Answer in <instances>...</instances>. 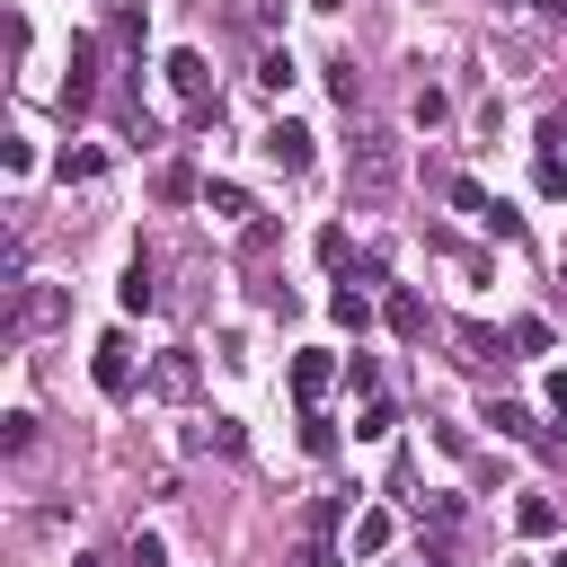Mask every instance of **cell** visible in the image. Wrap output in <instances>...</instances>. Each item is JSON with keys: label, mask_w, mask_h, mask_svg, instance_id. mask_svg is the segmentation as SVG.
<instances>
[{"label": "cell", "mask_w": 567, "mask_h": 567, "mask_svg": "<svg viewBox=\"0 0 567 567\" xmlns=\"http://www.w3.org/2000/svg\"><path fill=\"white\" fill-rule=\"evenodd\" d=\"M390 186H399V142L390 133H354V195L381 204Z\"/></svg>", "instance_id": "obj_1"}, {"label": "cell", "mask_w": 567, "mask_h": 567, "mask_svg": "<svg viewBox=\"0 0 567 567\" xmlns=\"http://www.w3.org/2000/svg\"><path fill=\"white\" fill-rule=\"evenodd\" d=\"M159 71H168V89H177V97H186L195 115H213V71H204V53H195V44H177V53L159 62Z\"/></svg>", "instance_id": "obj_2"}, {"label": "cell", "mask_w": 567, "mask_h": 567, "mask_svg": "<svg viewBox=\"0 0 567 567\" xmlns=\"http://www.w3.org/2000/svg\"><path fill=\"white\" fill-rule=\"evenodd\" d=\"M257 151H266V159H275L284 177H301V168H310V124H292V115H275V124L257 133Z\"/></svg>", "instance_id": "obj_3"}, {"label": "cell", "mask_w": 567, "mask_h": 567, "mask_svg": "<svg viewBox=\"0 0 567 567\" xmlns=\"http://www.w3.org/2000/svg\"><path fill=\"white\" fill-rule=\"evenodd\" d=\"M89 372H97V390H106V399H133V346H124V337H97Z\"/></svg>", "instance_id": "obj_4"}, {"label": "cell", "mask_w": 567, "mask_h": 567, "mask_svg": "<svg viewBox=\"0 0 567 567\" xmlns=\"http://www.w3.org/2000/svg\"><path fill=\"white\" fill-rule=\"evenodd\" d=\"M328 381H337V363H328L319 346H301V354H292V399H301V408H319V399H328Z\"/></svg>", "instance_id": "obj_5"}, {"label": "cell", "mask_w": 567, "mask_h": 567, "mask_svg": "<svg viewBox=\"0 0 567 567\" xmlns=\"http://www.w3.org/2000/svg\"><path fill=\"white\" fill-rule=\"evenodd\" d=\"M186 452H221L230 461V452H248V434H239V416H195L186 425Z\"/></svg>", "instance_id": "obj_6"}, {"label": "cell", "mask_w": 567, "mask_h": 567, "mask_svg": "<svg viewBox=\"0 0 567 567\" xmlns=\"http://www.w3.org/2000/svg\"><path fill=\"white\" fill-rule=\"evenodd\" d=\"M487 425H496L505 443H549V425H540L532 408H514V399H496V408H487Z\"/></svg>", "instance_id": "obj_7"}, {"label": "cell", "mask_w": 567, "mask_h": 567, "mask_svg": "<svg viewBox=\"0 0 567 567\" xmlns=\"http://www.w3.org/2000/svg\"><path fill=\"white\" fill-rule=\"evenodd\" d=\"M151 390H159V399H195V354H186V346H177V354H159Z\"/></svg>", "instance_id": "obj_8"}, {"label": "cell", "mask_w": 567, "mask_h": 567, "mask_svg": "<svg viewBox=\"0 0 567 567\" xmlns=\"http://www.w3.org/2000/svg\"><path fill=\"white\" fill-rule=\"evenodd\" d=\"M452 213H470V221L487 230V221H496V195H487L478 177H452Z\"/></svg>", "instance_id": "obj_9"}, {"label": "cell", "mask_w": 567, "mask_h": 567, "mask_svg": "<svg viewBox=\"0 0 567 567\" xmlns=\"http://www.w3.org/2000/svg\"><path fill=\"white\" fill-rule=\"evenodd\" d=\"M53 319H62V292H53V284L18 292V328H53Z\"/></svg>", "instance_id": "obj_10"}, {"label": "cell", "mask_w": 567, "mask_h": 567, "mask_svg": "<svg viewBox=\"0 0 567 567\" xmlns=\"http://www.w3.org/2000/svg\"><path fill=\"white\" fill-rule=\"evenodd\" d=\"M328 310H337V328H354V337L372 328V301H363V284H337V292H328Z\"/></svg>", "instance_id": "obj_11"}, {"label": "cell", "mask_w": 567, "mask_h": 567, "mask_svg": "<svg viewBox=\"0 0 567 567\" xmlns=\"http://www.w3.org/2000/svg\"><path fill=\"white\" fill-rule=\"evenodd\" d=\"M204 204H213L221 221H248V213H257V204H248V186H230V177H213V186H204Z\"/></svg>", "instance_id": "obj_12"}, {"label": "cell", "mask_w": 567, "mask_h": 567, "mask_svg": "<svg viewBox=\"0 0 567 567\" xmlns=\"http://www.w3.org/2000/svg\"><path fill=\"white\" fill-rule=\"evenodd\" d=\"M381 319H390V337H425V301H416V292H390Z\"/></svg>", "instance_id": "obj_13"}, {"label": "cell", "mask_w": 567, "mask_h": 567, "mask_svg": "<svg viewBox=\"0 0 567 567\" xmlns=\"http://www.w3.org/2000/svg\"><path fill=\"white\" fill-rule=\"evenodd\" d=\"M159 301V284H151V257H133L124 266V310H151Z\"/></svg>", "instance_id": "obj_14"}, {"label": "cell", "mask_w": 567, "mask_h": 567, "mask_svg": "<svg viewBox=\"0 0 567 567\" xmlns=\"http://www.w3.org/2000/svg\"><path fill=\"white\" fill-rule=\"evenodd\" d=\"M301 452H310V461H328V452H337V425H328L319 408H301Z\"/></svg>", "instance_id": "obj_15"}, {"label": "cell", "mask_w": 567, "mask_h": 567, "mask_svg": "<svg viewBox=\"0 0 567 567\" xmlns=\"http://www.w3.org/2000/svg\"><path fill=\"white\" fill-rule=\"evenodd\" d=\"M514 523H523L532 540H549V532H558V505H549V496H523V505H514Z\"/></svg>", "instance_id": "obj_16"}, {"label": "cell", "mask_w": 567, "mask_h": 567, "mask_svg": "<svg viewBox=\"0 0 567 567\" xmlns=\"http://www.w3.org/2000/svg\"><path fill=\"white\" fill-rule=\"evenodd\" d=\"M301 532H310V567H328V532H337V505H328V496H319V505H310V523H301Z\"/></svg>", "instance_id": "obj_17"}, {"label": "cell", "mask_w": 567, "mask_h": 567, "mask_svg": "<svg viewBox=\"0 0 567 567\" xmlns=\"http://www.w3.org/2000/svg\"><path fill=\"white\" fill-rule=\"evenodd\" d=\"M390 549V514H354V558H381Z\"/></svg>", "instance_id": "obj_18"}, {"label": "cell", "mask_w": 567, "mask_h": 567, "mask_svg": "<svg viewBox=\"0 0 567 567\" xmlns=\"http://www.w3.org/2000/svg\"><path fill=\"white\" fill-rule=\"evenodd\" d=\"M151 186H159V204H186V195H195V168H186V159H168Z\"/></svg>", "instance_id": "obj_19"}, {"label": "cell", "mask_w": 567, "mask_h": 567, "mask_svg": "<svg viewBox=\"0 0 567 567\" xmlns=\"http://www.w3.org/2000/svg\"><path fill=\"white\" fill-rule=\"evenodd\" d=\"M505 346H514V354H549V319H514Z\"/></svg>", "instance_id": "obj_20"}, {"label": "cell", "mask_w": 567, "mask_h": 567, "mask_svg": "<svg viewBox=\"0 0 567 567\" xmlns=\"http://www.w3.org/2000/svg\"><path fill=\"white\" fill-rule=\"evenodd\" d=\"M390 425H399V408H390V399H363V416H354V434H363V443H381Z\"/></svg>", "instance_id": "obj_21"}, {"label": "cell", "mask_w": 567, "mask_h": 567, "mask_svg": "<svg viewBox=\"0 0 567 567\" xmlns=\"http://www.w3.org/2000/svg\"><path fill=\"white\" fill-rule=\"evenodd\" d=\"M106 168V151H62V186H89Z\"/></svg>", "instance_id": "obj_22"}, {"label": "cell", "mask_w": 567, "mask_h": 567, "mask_svg": "<svg viewBox=\"0 0 567 567\" xmlns=\"http://www.w3.org/2000/svg\"><path fill=\"white\" fill-rule=\"evenodd\" d=\"M0 443H9V452H27V443H35V416H27V408H9V416H0Z\"/></svg>", "instance_id": "obj_23"}, {"label": "cell", "mask_w": 567, "mask_h": 567, "mask_svg": "<svg viewBox=\"0 0 567 567\" xmlns=\"http://www.w3.org/2000/svg\"><path fill=\"white\" fill-rule=\"evenodd\" d=\"M124 567H168V549H159V532H133V549H124Z\"/></svg>", "instance_id": "obj_24"}, {"label": "cell", "mask_w": 567, "mask_h": 567, "mask_svg": "<svg viewBox=\"0 0 567 567\" xmlns=\"http://www.w3.org/2000/svg\"><path fill=\"white\" fill-rule=\"evenodd\" d=\"M257 80H266V89L284 97V89H292V53H266V62H257Z\"/></svg>", "instance_id": "obj_25"}, {"label": "cell", "mask_w": 567, "mask_h": 567, "mask_svg": "<svg viewBox=\"0 0 567 567\" xmlns=\"http://www.w3.org/2000/svg\"><path fill=\"white\" fill-rule=\"evenodd\" d=\"M346 381H354L363 399H381V363H372V354H354V363H346Z\"/></svg>", "instance_id": "obj_26"}, {"label": "cell", "mask_w": 567, "mask_h": 567, "mask_svg": "<svg viewBox=\"0 0 567 567\" xmlns=\"http://www.w3.org/2000/svg\"><path fill=\"white\" fill-rule=\"evenodd\" d=\"M532 177H540V195H567V159H558V151H540V168H532Z\"/></svg>", "instance_id": "obj_27"}, {"label": "cell", "mask_w": 567, "mask_h": 567, "mask_svg": "<svg viewBox=\"0 0 567 567\" xmlns=\"http://www.w3.org/2000/svg\"><path fill=\"white\" fill-rule=\"evenodd\" d=\"M540 399H549V408L567 416V372H549V381H540Z\"/></svg>", "instance_id": "obj_28"}, {"label": "cell", "mask_w": 567, "mask_h": 567, "mask_svg": "<svg viewBox=\"0 0 567 567\" xmlns=\"http://www.w3.org/2000/svg\"><path fill=\"white\" fill-rule=\"evenodd\" d=\"M540 142H549V151H567V115H549V124H540Z\"/></svg>", "instance_id": "obj_29"}, {"label": "cell", "mask_w": 567, "mask_h": 567, "mask_svg": "<svg viewBox=\"0 0 567 567\" xmlns=\"http://www.w3.org/2000/svg\"><path fill=\"white\" fill-rule=\"evenodd\" d=\"M532 9H540V18H567V0H532Z\"/></svg>", "instance_id": "obj_30"}, {"label": "cell", "mask_w": 567, "mask_h": 567, "mask_svg": "<svg viewBox=\"0 0 567 567\" xmlns=\"http://www.w3.org/2000/svg\"><path fill=\"white\" fill-rule=\"evenodd\" d=\"M71 567H106V558H71Z\"/></svg>", "instance_id": "obj_31"}, {"label": "cell", "mask_w": 567, "mask_h": 567, "mask_svg": "<svg viewBox=\"0 0 567 567\" xmlns=\"http://www.w3.org/2000/svg\"><path fill=\"white\" fill-rule=\"evenodd\" d=\"M549 567H567V549H558V558H549Z\"/></svg>", "instance_id": "obj_32"}, {"label": "cell", "mask_w": 567, "mask_h": 567, "mask_svg": "<svg viewBox=\"0 0 567 567\" xmlns=\"http://www.w3.org/2000/svg\"><path fill=\"white\" fill-rule=\"evenodd\" d=\"M319 9H337V0H319Z\"/></svg>", "instance_id": "obj_33"}]
</instances>
